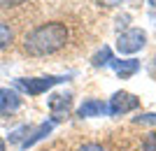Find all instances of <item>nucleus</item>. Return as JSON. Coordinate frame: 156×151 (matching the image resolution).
I'll return each instance as SVG.
<instances>
[{
	"mask_svg": "<svg viewBox=\"0 0 156 151\" xmlns=\"http://www.w3.org/2000/svg\"><path fill=\"white\" fill-rule=\"evenodd\" d=\"M70 39V30L63 21H47L40 23L33 30H28L21 39V49L28 56H51V53L61 51Z\"/></svg>",
	"mask_w": 156,
	"mask_h": 151,
	"instance_id": "nucleus-1",
	"label": "nucleus"
},
{
	"mask_svg": "<svg viewBox=\"0 0 156 151\" xmlns=\"http://www.w3.org/2000/svg\"><path fill=\"white\" fill-rule=\"evenodd\" d=\"M63 81H68L65 74H44V77H19L14 79V86L21 88L23 93H28V95H42V93H47L49 88L63 84Z\"/></svg>",
	"mask_w": 156,
	"mask_h": 151,
	"instance_id": "nucleus-2",
	"label": "nucleus"
},
{
	"mask_svg": "<svg viewBox=\"0 0 156 151\" xmlns=\"http://www.w3.org/2000/svg\"><path fill=\"white\" fill-rule=\"evenodd\" d=\"M144 44H147V33L142 28H126L117 37V51L119 53H135L140 49H144Z\"/></svg>",
	"mask_w": 156,
	"mask_h": 151,
	"instance_id": "nucleus-3",
	"label": "nucleus"
},
{
	"mask_svg": "<svg viewBox=\"0 0 156 151\" xmlns=\"http://www.w3.org/2000/svg\"><path fill=\"white\" fill-rule=\"evenodd\" d=\"M107 107H110V116H124V114L135 112L137 107H140V98L133 95V93H128V91H117L110 98Z\"/></svg>",
	"mask_w": 156,
	"mask_h": 151,
	"instance_id": "nucleus-4",
	"label": "nucleus"
},
{
	"mask_svg": "<svg viewBox=\"0 0 156 151\" xmlns=\"http://www.w3.org/2000/svg\"><path fill=\"white\" fill-rule=\"evenodd\" d=\"M70 107H72V95L65 93V95H51L49 98V109H51V121L58 123L63 118H68L70 114Z\"/></svg>",
	"mask_w": 156,
	"mask_h": 151,
	"instance_id": "nucleus-5",
	"label": "nucleus"
},
{
	"mask_svg": "<svg viewBox=\"0 0 156 151\" xmlns=\"http://www.w3.org/2000/svg\"><path fill=\"white\" fill-rule=\"evenodd\" d=\"M105 114H110V107H107V102L100 100V98L84 100V102L79 105V109H77V116H82V118H96V116H105Z\"/></svg>",
	"mask_w": 156,
	"mask_h": 151,
	"instance_id": "nucleus-6",
	"label": "nucleus"
},
{
	"mask_svg": "<svg viewBox=\"0 0 156 151\" xmlns=\"http://www.w3.org/2000/svg\"><path fill=\"white\" fill-rule=\"evenodd\" d=\"M110 67L117 72L119 79H130L135 72H140V60L137 58H114Z\"/></svg>",
	"mask_w": 156,
	"mask_h": 151,
	"instance_id": "nucleus-7",
	"label": "nucleus"
},
{
	"mask_svg": "<svg viewBox=\"0 0 156 151\" xmlns=\"http://www.w3.org/2000/svg\"><path fill=\"white\" fill-rule=\"evenodd\" d=\"M21 107V95L12 88H0V114H12Z\"/></svg>",
	"mask_w": 156,
	"mask_h": 151,
	"instance_id": "nucleus-8",
	"label": "nucleus"
},
{
	"mask_svg": "<svg viewBox=\"0 0 156 151\" xmlns=\"http://www.w3.org/2000/svg\"><path fill=\"white\" fill-rule=\"evenodd\" d=\"M54 125H56V123H54L51 118H49V121H42V123H40L37 128H33V132L28 135V139H26V142L21 144V149H30V146H35V144L40 142V139H44L47 135H49V132L54 130Z\"/></svg>",
	"mask_w": 156,
	"mask_h": 151,
	"instance_id": "nucleus-9",
	"label": "nucleus"
},
{
	"mask_svg": "<svg viewBox=\"0 0 156 151\" xmlns=\"http://www.w3.org/2000/svg\"><path fill=\"white\" fill-rule=\"evenodd\" d=\"M112 60H114V56H112V49H110V46H103V49H98V51L93 53L91 65H93V67H107Z\"/></svg>",
	"mask_w": 156,
	"mask_h": 151,
	"instance_id": "nucleus-10",
	"label": "nucleus"
},
{
	"mask_svg": "<svg viewBox=\"0 0 156 151\" xmlns=\"http://www.w3.org/2000/svg\"><path fill=\"white\" fill-rule=\"evenodd\" d=\"M33 132L30 125H19V128H14V130H9V135H7V139H9V144H23L28 139V135Z\"/></svg>",
	"mask_w": 156,
	"mask_h": 151,
	"instance_id": "nucleus-11",
	"label": "nucleus"
},
{
	"mask_svg": "<svg viewBox=\"0 0 156 151\" xmlns=\"http://www.w3.org/2000/svg\"><path fill=\"white\" fill-rule=\"evenodd\" d=\"M14 42V30L9 28V23L0 21V51H5L7 46H12Z\"/></svg>",
	"mask_w": 156,
	"mask_h": 151,
	"instance_id": "nucleus-12",
	"label": "nucleus"
},
{
	"mask_svg": "<svg viewBox=\"0 0 156 151\" xmlns=\"http://www.w3.org/2000/svg\"><path fill=\"white\" fill-rule=\"evenodd\" d=\"M135 123H149V125H156V112H149V114H137L133 116Z\"/></svg>",
	"mask_w": 156,
	"mask_h": 151,
	"instance_id": "nucleus-13",
	"label": "nucleus"
},
{
	"mask_svg": "<svg viewBox=\"0 0 156 151\" xmlns=\"http://www.w3.org/2000/svg\"><path fill=\"white\" fill-rule=\"evenodd\" d=\"M142 151H156V132H149L142 139Z\"/></svg>",
	"mask_w": 156,
	"mask_h": 151,
	"instance_id": "nucleus-14",
	"label": "nucleus"
},
{
	"mask_svg": "<svg viewBox=\"0 0 156 151\" xmlns=\"http://www.w3.org/2000/svg\"><path fill=\"white\" fill-rule=\"evenodd\" d=\"M77 151H107L103 144H98V142H86V144L77 146Z\"/></svg>",
	"mask_w": 156,
	"mask_h": 151,
	"instance_id": "nucleus-15",
	"label": "nucleus"
},
{
	"mask_svg": "<svg viewBox=\"0 0 156 151\" xmlns=\"http://www.w3.org/2000/svg\"><path fill=\"white\" fill-rule=\"evenodd\" d=\"M28 2V0H0V9H12V7H19Z\"/></svg>",
	"mask_w": 156,
	"mask_h": 151,
	"instance_id": "nucleus-16",
	"label": "nucleus"
},
{
	"mask_svg": "<svg viewBox=\"0 0 156 151\" xmlns=\"http://www.w3.org/2000/svg\"><path fill=\"white\" fill-rule=\"evenodd\" d=\"M96 2L103 7H119V5H124L126 0H96Z\"/></svg>",
	"mask_w": 156,
	"mask_h": 151,
	"instance_id": "nucleus-17",
	"label": "nucleus"
},
{
	"mask_svg": "<svg viewBox=\"0 0 156 151\" xmlns=\"http://www.w3.org/2000/svg\"><path fill=\"white\" fill-rule=\"evenodd\" d=\"M151 67H154V74H156V56L151 58Z\"/></svg>",
	"mask_w": 156,
	"mask_h": 151,
	"instance_id": "nucleus-18",
	"label": "nucleus"
},
{
	"mask_svg": "<svg viewBox=\"0 0 156 151\" xmlns=\"http://www.w3.org/2000/svg\"><path fill=\"white\" fill-rule=\"evenodd\" d=\"M0 151H5V139L0 137Z\"/></svg>",
	"mask_w": 156,
	"mask_h": 151,
	"instance_id": "nucleus-19",
	"label": "nucleus"
},
{
	"mask_svg": "<svg viewBox=\"0 0 156 151\" xmlns=\"http://www.w3.org/2000/svg\"><path fill=\"white\" fill-rule=\"evenodd\" d=\"M147 2H149V5H151V7H156V0H147Z\"/></svg>",
	"mask_w": 156,
	"mask_h": 151,
	"instance_id": "nucleus-20",
	"label": "nucleus"
}]
</instances>
